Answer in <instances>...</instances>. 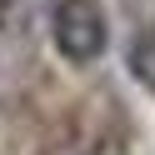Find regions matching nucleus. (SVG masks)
<instances>
[{"label":"nucleus","instance_id":"nucleus-1","mask_svg":"<svg viewBox=\"0 0 155 155\" xmlns=\"http://www.w3.org/2000/svg\"><path fill=\"white\" fill-rule=\"evenodd\" d=\"M50 45L70 65H95L110 45V20L100 0H55L50 5Z\"/></svg>","mask_w":155,"mask_h":155},{"label":"nucleus","instance_id":"nucleus-2","mask_svg":"<svg viewBox=\"0 0 155 155\" xmlns=\"http://www.w3.org/2000/svg\"><path fill=\"white\" fill-rule=\"evenodd\" d=\"M125 70L135 75L140 90L155 95V25H140V30L130 35V45H125Z\"/></svg>","mask_w":155,"mask_h":155}]
</instances>
